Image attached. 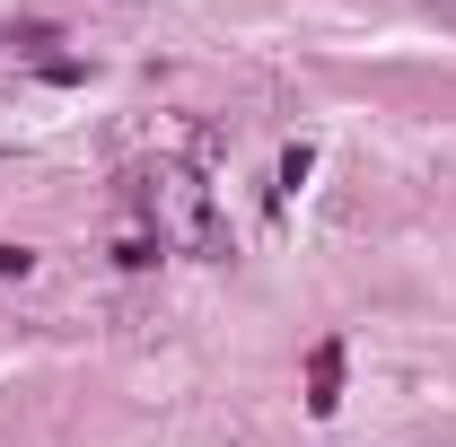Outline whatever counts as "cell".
<instances>
[{"label":"cell","instance_id":"1","mask_svg":"<svg viewBox=\"0 0 456 447\" xmlns=\"http://www.w3.org/2000/svg\"><path fill=\"white\" fill-rule=\"evenodd\" d=\"M132 184H141V211H150V237H159V246L193 255V264H220L228 255V220H220V202H211V184H202V167L150 158Z\"/></svg>","mask_w":456,"mask_h":447},{"label":"cell","instance_id":"2","mask_svg":"<svg viewBox=\"0 0 456 447\" xmlns=\"http://www.w3.org/2000/svg\"><path fill=\"white\" fill-rule=\"evenodd\" d=\"M334 403H342V342H316L307 351V412L334 421Z\"/></svg>","mask_w":456,"mask_h":447},{"label":"cell","instance_id":"3","mask_svg":"<svg viewBox=\"0 0 456 447\" xmlns=\"http://www.w3.org/2000/svg\"><path fill=\"white\" fill-rule=\"evenodd\" d=\"M307 167H316V150H307V141H289V150H281V184H273V193L289 202V193L307 184Z\"/></svg>","mask_w":456,"mask_h":447},{"label":"cell","instance_id":"4","mask_svg":"<svg viewBox=\"0 0 456 447\" xmlns=\"http://www.w3.org/2000/svg\"><path fill=\"white\" fill-rule=\"evenodd\" d=\"M36 272V255H27V246H0V280H27Z\"/></svg>","mask_w":456,"mask_h":447}]
</instances>
